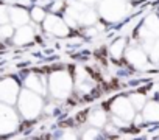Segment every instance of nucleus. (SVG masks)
<instances>
[{"mask_svg": "<svg viewBox=\"0 0 159 140\" xmlns=\"http://www.w3.org/2000/svg\"><path fill=\"white\" fill-rule=\"evenodd\" d=\"M20 109L24 112V115L27 117H34L39 114L41 111V106H42V101L39 97H36V94H31V92H24L22 95V100H20Z\"/></svg>", "mask_w": 159, "mask_h": 140, "instance_id": "f03ea898", "label": "nucleus"}, {"mask_svg": "<svg viewBox=\"0 0 159 140\" xmlns=\"http://www.w3.org/2000/svg\"><path fill=\"white\" fill-rule=\"evenodd\" d=\"M11 36H13V28L10 25L0 27V37H11Z\"/></svg>", "mask_w": 159, "mask_h": 140, "instance_id": "dca6fc26", "label": "nucleus"}, {"mask_svg": "<svg viewBox=\"0 0 159 140\" xmlns=\"http://www.w3.org/2000/svg\"><path fill=\"white\" fill-rule=\"evenodd\" d=\"M27 86L31 87L36 92H41V94L45 90V81H42V78H39L36 75H31V77L27 78Z\"/></svg>", "mask_w": 159, "mask_h": 140, "instance_id": "6e6552de", "label": "nucleus"}, {"mask_svg": "<svg viewBox=\"0 0 159 140\" xmlns=\"http://www.w3.org/2000/svg\"><path fill=\"white\" fill-rule=\"evenodd\" d=\"M134 106L125 100V98H117L114 103H112V111L117 117H122L123 120H131L134 118Z\"/></svg>", "mask_w": 159, "mask_h": 140, "instance_id": "39448f33", "label": "nucleus"}, {"mask_svg": "<svg viewBox=\"0 0 159 140\" xmlns=\"http://www.w3.org/2000/svg\"><path fill=\"white\" fill-rule=\"evenodd\" d=\"M44 27H45V30H47L48 33H52V34H55V36L64 37V36L69 34V28H67L66 22L61 20L59 17H56V16H48V17L45 19V25H44Z\"/></svg>", "mask_w": 159, "mask_h": 140, "instance_id": "20e7f679", "label": "nucleus"}, {"mask_svg": "<svg viewBox=\"0 0 159 140\" xmlns=\"http://www.w3.org/2000/svg\"><path fill=\"white\" fill-rule=\"evenodd\" d=\"M11 19H13L14 24L24 25V24H27V20H28V14H27L24 10H20V8H14V10L11 11Z\"/></svg>", "mask_w": 159, "mask_h": 140, "instance_id": "9d476101", "label": "nucleus"}, {"mask_svg": "<svg viewBox=\"0 0 159 140\" xmlns=\"http://www.w3.org/2000/svg\"><path fill=\"white\" fill-rule=\"evenodd\" d=\"M131 101H133V106H134L136 109H142V107L145 106V97H143V95L136 94V95L131 97Z\"/></svg>", "mask_w": 159, "mask_h": 140, "instance_id": "2eb2a0df", "label": "nucleus"}, {"mask_svg": "<svg viewBox=\"0 0 159 140\" xmlns=\"http://www.w3.org/2000/svg\"><path fill=\"white\" fill-rule=\"evenodd\" d=\"M147 27H148V30L151 31V33H154V34H159V19L157 17H150L148 20H147Z\"/></svg>", "mask_w": 159, "mask_h": 140, "instance_id": "ddd939ff", "label": "nucleus"}, {"mask_svg": "<svg viewBox=\"0 0 159 140\" xmlns=\"http://www.w3.org/2000/svg\"><path fill=\"white\" fill-rule=\"evenodd\" d=\"M153 56L159 59V42H156L154 47H153Z\"/></svg>", "mask_w": 159, "mask_h": 140, "instance_id": "a211bd4d", "label": "nucleus"}, {"mask_svg": "<svg viewBox=\"0 0 159 140\" xmlns=\"http://www.w3.org/2000/svg\"><path fill=\"white\" fill-rule=\"evenodd\" d=\"M143 117H145V120H148V121H159V103L151 101V103L145 104Z\"/></svg>", "mask_w": 159, "mask_h": 140, "instance_id": "423d86ee", "label": "nucleus"}, {"mask_svg": "<svg viewBox=\"0 0 159 140\" xmlns=\"http://www.w3.org/2000/svg\"><path fill=\"white\" fill-rule=\"evenodd\" d=\"M81 2H86V3H92V2H97V0H81Z\"/></svg>", "mask_w": 159, "mask_h": 140, "instance_id": "6ab92c4d", "label": "nucleus"}, {"mask_svg": "<svg viewBox=\"0 0 159 140\" xmlns=\"http://www.w3.org/2000/svg\"><path fill=\"white\" fill-rule=\"evenodd\" d=\"M50 90L55 97H67L72 90V78L66 72H56L50 77Z\"/></svg>", "mask_w": 159, "mask_h": 140, "instance_id": "f257e3e1", "label": "nucleus"}, {"mask_svg": "<svg viewBox=\"0 0 159 140\" xmlns=\"http://www.w3.org/2000/svg\"><path fill=\"white\" fill-rule=\"evenodd\" d=\"M91 123L94 125V126H103L105 123H106V114L103 112V111H95L92 115H91Z\"/></svg>", "mask_w": 159, "mask_h": 140, "instance_id": "9b49d317", "label": "nucleus"}, {"mask_svg": "<svg viewBox=\"0 0 159 140\" xmlns=\"http://www.w3.org/2000/svg\"><path fill=\"white\" fill-rule=\"evenodd\" d=\"M97 135H98V131L97 129H89V132L84 134L86 138H92V137H97Z\"/></svg>", "mask_w": 159, "mask_h": 140, "instance_id": "f3484780", "label": "nucleus"}, {"mask_svg": "<svg viewBox=\"0 0 159 140\" xmlns=\"http://www.w3.org/2000/svg\"><path fill=\"white\" fill-rule=\"evenodd\" d=\"M33 39V30L25 27V28H20L16 34V42L17 44H27Z\"/></svg>", "mask_w": 159, "mask_h": 140, "instance_id": "1a4fd4ad", "label": "nucleus"}, {"mask_svg": "<svg viewBox=\"0 0 159 140\" xmlns=\"http://www.w3.org/2000/svg\"><path fill=\"white\" fill-rule=\"evenodd\" d=\"M126 56H128V59H129L136 67H140V65L147 64V56H145L140 50H129Z\"/></svg>", "mask_w": 159, "mask_h": 140, "instance_id": "0eeeda50", "label": "nucleus"}, {"mask_svg": "<svg viewBox=\"0 0 159 140\" xmlns=\"http://www.w3.org/2000/svg\"><path fill=\"white\" fill-rule=\"evenodd\" d=\"M125 14V5L120 0H106L102 5V16L106 20H119Z\"/></svg>", "mask_w": 159, "mask_h": 140, "instance_id": "7ed1b4c3", "label": "nucleus"}, {"mask_svg": "<svg viewBox=\"0 0 159 140\" xmlns=\"http://www.w3.org/2000/svg\"><path fill=\"white\" fill-rule=\"evenodd\" d=\"M123 47H125V41L123 39H119L117 42H114L111 45V55L114 58H120L122 53H123Z\"/></svg>", "mask_w": 159, "mask_h": 140, "instance_id": "f8f14e48", "label": "nucleus"}, {"mask_svg": "<svg viewBox=\"0 0 159 140\" xmlns=\"http://www.w3.org/2000/svg\"><path fill=\"white\" fill-rule=\"evenodd\" d=\"M31 17H33V20H36V22H42V20L45 19V13H44V10H42L41 7H36V8H33V11H31Z\"/></svg>", "mask_w": 159, "mask_h": 140, "instance_id": "4468645a", "label": "nucleus"}]
</instances>
